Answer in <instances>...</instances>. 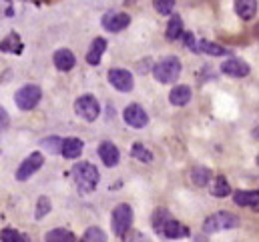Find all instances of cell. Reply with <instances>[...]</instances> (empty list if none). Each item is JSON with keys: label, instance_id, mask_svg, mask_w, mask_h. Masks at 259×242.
Masks as SVG:
<instances>
[{"label": "cell", "instance_id": "obj_1", "mask_svg": "<svg viewBox=\"0 0 259 242\" xmlns=\"http://www.w3.org/2000/svg\"><path fill=\"white\" fill-rule=\"evenodd\" d=\"M72 178H74V184L80 192L89 194L93 192L97 186H99V180H101V174L97 170L95 164L91 162H78L72 166Z\"/></svg>", "mask_w": 259, "mask_h": 242}, {"label": "cell", "instance_id": "obj_2", "mask_svg": "<svg viewBox=\"0 0 259 242\" xmlns=\"http://www.w3.org/2000/svg\"><path fill=\"white\" fill-rule=\"evenodd\" d=\"M153 76L161 84L175 82L181 76V60L177 56H167V58L159 60L153 68Z\"/></svg>", "mask_w": 259, "mask_h": 242}, {"label": "cell", "instance_id": "obj_3", "mask_svg": "<svg viewBox=\"0 0 259 242\" xmlns=\"http://www.w3.org/2000/svg\"><path fill=\"white\" fill-rule=\"evenodd\" d=\"M237 226H239V218L235 214H231V212H217V214H211L209 218H205L203 232L205 234H215V232L237 228Z\"/></svg>", "mask_w": 259, "mask_h": 242}, {"label": "cell", "instance_id": "obj_4", "mask_svg": "<svg viewBox=\"0 0 259 242\" xmlns=\"http://www.w3.org/2000/svg\"><path fill=\"white\" fill-rule=\"evenodd\" d=\"M111 222H113V232L117 236H125L129 232L131 224H133V208L129 204H119L113 210Z\"/></svg>", "mask_w": 259, "mask_h": 242}, {"label": "cell", "instance_id": "obj_5", "mask_svg": "<svg viewBox=\"0 0 259 242\" xmlns=\"http://www.w3.org/2000/svg\"><path fill=\"white\" fill-rule=\"evenodd\" d=\"M40 98H42V92H40V88L34 86V84H26V86H22V88L14 94V102H16V106H18L20 110H32V108L40 102Z\"/></svg>", "mask_w": 259, "mask_h": 242}, {"label": "cell", "instance_id": "obj_6", "mask_svg": "<svg viewBox=\"0 0 259 242\" xmlns=\"http://www.w3.org/2000/svg\"><path fill=\"white\" fill-rule=\"evenodd\" d=\"M74 110H76L78 116H82L87 122L97 120L99 114H101V106H99V102H97V98H95L93 94H82V96H78L76 102H74Z\"/></svg>", "mask_w": 259, "mask_h": 242}, {"label": "cell", "instance_id": "obj_7", "mask_svg": "<svg viewBox=\"0 0 259 242\" xmlns=\"http://www.w3.org/2000/svg\"><path fill=\"white\" fill-rule=\"evenodd\" d=\"M42 164H45V156H42L40 152H32V154L26 156V160H22V164L18 166V170H16V180H20V182L28 180L34 172H38V170L42 168Z\"/></svg>", "mask_w": 259, "mask_h": 242}, {"label": "cell", "instance_id": "obj_8", "mask_svg": "<svg viewBox=\"0 0 259 242\" xmlns=\"http://www.w3.org/2000/svg\"><path fill=\"white\" fill-rule=\"evenodd\" d=\"M109 82L121 90V92H131L133 86H135V80H133V74L125 68H111L109 70Z\"/></svg>", "mask_w": 259, "mask_h": 242}, {"label": "cell", "instance_id": "obj_9", "mask_svg": "<svg viewBox=\"0 0 259 242\" xmlns=\"http://www.w3.org/2000/svg\"><path fill=\"white\" fill-rule=\"evenodd\" d=\"M123 118L125 122L129 124L131 128H145L147 126V122H149V114L145 112V108L143 106H139V104H129L127 108H125V112H123Z\"/></svg>", "mask_w": 259, "mask_h": 242}, {"label": "cell", "instance_id": "obj_10", "mask_svg": "<svg viewBox=\"0 0 259 242\" xmlns=\"http://www.w3.org/2000/svg\"><path fill=\"white\" fill-rule=\"evenodd\" d=\"M131 24V16L125 12H109L105 18H103V26L109 30V32H121L125 30Z\"/></svg>", "mask_w": 259, "mask_h": 242}, {"label": "cell", "instance_id": "obj_11", "mask_svg": "<svg viewBox=\"0 0 259 242\" xmlns=\"http://www.w3.org/2000/svg\"><path fill=\"white\" fill-rule=\"evenodd\" d=\"M99 156H101V160L105 162V166H117V164H119V158H121V152H119V148H117L113 142L105 140V142H101V146H99Z\"/></svg>", "mask_w": 259, "mask_h": 242}, {"label": "cell", "instance_id": "obj_12", "mask_svg": "<svg viewBox=\"0 0 259 242\" xmlns=\"http://www.w3.org/2000/svg\"><path fill=\"white\" fill-rule=\"evenodd\" d=\"M221 72L227 74V76H235V78H241V76H247L249 74V64L239 58H229L221 64Z\"/></svg>", "mask_w": 259, "mask_h": 242}, {"label": "cell", "instance_id": "obj_13", "mask_svg": "<svg viewBox=\"0 0 259 242\" xmlns=\"http://www.w3.org/2000/svg\"><path fill=\"white\" fill-rule=\"evenodd\" d=\"M82 148H84V142H82L80 138H74V136L65 138V140L61 142V154H63L65 158H68V160L78 158L80 152H82Z\"/></svg>", "mask_w": 259, "mask_h": 242}, {"label": "cell", "instance_id": "obj_14", "mask_svg": "<svg viewBox=\"0 0 259 242\" xmlns=\"http://www.w3.org/2000/svg\"><path fill=\"white\" fill-rule=\"evenodd\" d=\"M233 202H235L237 206H247V208L257 210V206H259L257 190H237V192L233 194Z\"/></svg>", "mask_w": 259, "mask_h": 242}, {"label": "cell", "instance_id": "obj_15", "mask_svg": "<svg viewBox=\"0 0 259 242\" xmlns=\"http://www.w3.org/2000/svg\"><path fill=\"white\" fill-rule=\"evenodd\" d=\"M163 236H167V238H183V236H187L189 234V230H187V226H183L181 222H177V220H173V218H169L163 226H161V230H159Z\"/></svg>", "mask_w": 259, "mask_h": 242}, {"label": "cell", "instance_id": "obj_16", "mask_svg": "<svg viewBox=\"0 0 259 242\" xmlns=\"http://www.w3.org/2000/svg\"><path fill=\"white\" fill-rule=\"evenodd\" d=\"M169 100H171L173 106H185V104H189V100H191V88L185 86V84L175 86L171 90V94H169Z\"/></svg>", "mask_w": 259, "mask_h": 242}, {"label": "cell", "instance_id": "obj_17", "mask_svg": "<svg viewBox=\"0 0 259 242\" xmlns=\"http://www.w3.org/2000/svg\"><path fill=\"white\" fill-rule=\"evenodd\" d=\"M55 66L59 68V70H63V72H68L74 64H76V58H74V54L68 50V48H61V50H57L55 52Z\"/></svg>", "mask_w": 259, "mask_h": 242}, {"label": "cell", "instance_id": "obj_18", "mask_svg": "<svg viewBox=\"0 0 259 242\" xmlns=\"http://www.w3.org/2000/svg\"><path fill=\"white\" fill-rule=\"evenodd\" d=\"M105 50H107V40H105V38H95L93 44H91V50H89V54H87V62H89L91 66H97V64L101 62V58H103Z\"/></svg>", "mask_w": 259, "mask_h": 242}, {"label": "cell", "instance_id": "obj_19", "mask_svg": "<svg viewBox=\"0 0 259 242\" xmlns=\"http://www.w3.org/2000/svg\"><path fill=\"white\" fill-rule=\"evenodd\" d=\"M235 12L243 20H251L257 14V0H235Z\"/></svg>", "mask_w": 259, "mask_h": 242}, {"label": "cell", "instance_id": "obj_20", "mask_svg": "<svg viewBox=\"0 0 259 242\" xmlns=\"http://www.w3.org/2000/svg\"><path fill=\"white\" fill-rule=\"evenodd\" d=\"M0 50H2V52H10V54H18V52L22 50V40H20V36H18L16 32L8 34V36L0 42Z\"/></svg>", "mask_w": 259, "mask_h": 242}, {"label": "cell", "instance_id": "obj_21", "mask_svg": "<svg viewBox=\"0 0 259 242\" xmlns=\"http://www.w3.org/2000/svg\"><path fill=\"white\" fill-rule=\"evenodd\" d=\"M45 242H76V236H74L70 230H65V228H55V230L47 232Z\"/></svg>", "mask_w": 259, "mask_h": 242}, {"label": "cell", "instance_id": "obj_22", "mask_svg": "<svg viewBox=\"0 0 259 242\" xmlns=\"http://www.w3.org/2000/svg\"><path fill=\"white\" fill-rule=\"evenodd\" d=\"M191 180L195 186H207L211 180V170L205 168V166H195L191 170Z\"/></svg>", "mask_w": 259, "mask_h": 242}, {"label": "cell", "instance_id": "obj_23", "mask_svg": "<svg viewBox=\"0 0 259 242\" xmlns=\"http://www.w3.org/2000/svg\"><path fill=\"white\" fill-rule=\"evenodd\" d=\"M181 34H183V20H181V16H173L167 24V38L177 40Z\"/></svg>", "mask_w": 259, "mask_h": 242}, {"label": "cell", "instance_id": "obj_24", "mask_svg": "<svg viewBox=\"0 0 259 242\" xmlns=\"http://www.w3.org/2000/svg\"><path fill=\"white\" fill-rule=\"evenodd\" d=\"M199 50L205 52V54H211V56H225L227 54V48H223L217 42H209V40H201Z\"/></svg>", "mask_w": 259, "mask_h": 242}, {"label": "cell", "instance_id": "obj_25", "mask_svg": "<svg viewBox=\"0 0 259 242\" xmlns=\"http://www.w3.org/2000/svg\"><path fill=\"white\" fill-rule=\"evenodd\" d=\"M131 154H133V158H137L139 162H145V164L153 162V152H151L149 148H145L141 142H135V144H133Z\"/></svg>", "mask_w": 259, "mask_h": 242}, {"label": "cell", "instance_id": "obj_26", "mask_svg": "<svg viewBox=\"0 0 259 242\" xmlns=\"http://www.w3.org/2000/svg\"><path fill=\"white\" fill-rule=\"evenodd\" d=\"M231 194V186H229V182L225 176H215V184H213V196H217V198H225V196H229Z\"/></svg>", "mask_w": 259, "mask_h": 242}, {"label": "cell", "instance_id": "obj_27", "mask_svg": "<svg viewBox=\"0 0 259 242\" xmlns=\"http://www.w3.org/2000/svg\"><path fill=\"white\" fill-rule=\"evenodd\" d=\"M0 240L2 242H28V238H26L22 232L14 230V228H4V230L0 232Z\"/></svg>", "mask_w": 259, "mask_h": 242}, {"label": "cell", "instance_id": "obj_28", "mask_svg": "<svg viewBox=\"0 0 259 242\" xmlns=\"http://www.w3.org/2000/svg\"><path fill=\"white\" fill-rule=\"evenodd\" d=\"M82 242H107V234H105L101 228L93 226V228H89V230L84 232Z\"/></svg>", "mask_w": 259, "mask_h": 242}, {"label": "cell", "instance_id": "obj_29", "mask_svg": "<svg viewBox=\"0 0 259 242\" xmlns=\"http://www.w3.org/2000/svg\"><path fill=\"white\" fill-rule=\"evenodd\" d=\"M153 4H155V10H157L159 14H163V16L171 14L173 8H175V0H155Z\"/></svg>", "mask_w": 259, "mask_h": 242}, {"label": "cell", "instance_id": "obj_30", "mask_svg": "<svg viewBox=\"0 0 259 242\" xmlns=\"http://www.w3.org/2000/svg\"><path fill=\"white\" fill-rule=\"evenodd\" d=\"M169 218H171V216H169V212H167L165 208H159V210L155 212V216H153V226H155V230L159 232V230H161V226H163Z\"/></svg>", "mask_w": 259, "mask_h": 242}, {"label": "cell", "instance_id": "obj_31", "mask_svg": "<svg viewBox=\"0 0 259 242\" xmlns=\"http://www.w3.org/2000/svg\"><path fill=\"white\" fill-rule=\"evenodd\" d=\"M38 210H36V218H42L49 210H51V200L47 198V196H40L38 198V206H36Z\"/></svg>", "mask_w": 259, "mask_h": 242}, {"label": "cell", "instance_id": "obj_32", "mask_svg": "<svg viewBox=\"0 0 259 242\" xmlns=\"http://www.w3.org/2000/svg\"><path fill=\"white\" fill-rule=\"evenodd\" d=\"M61 142H63V140H61V138H57V136H53V138H47V140H42V144H45V146H47V148H49L51 152H61V146H59Z\"/></svg>", "mask_w": 259, "mask_h": 242}, {"label": "cell", "instance_id": "obj_33", "mask_svg": "<svg viewBox=\"0 0 259 242\" xmlns=\"http://www.w3.org/2000/svg\"><path fill=\"white\" fill-rule=\"evenodd\" d=\"M8 124H10V116H8V112L0 106V132H2V130H6V128H8Z\"/></svg>", "mask_w": 259, "mask_h": 242}, {"label": "cell", "instance_id": "obj_34", "mask_svg": "<svg viewBox=\"0 0 259 242\" xmlns=\"http://www.w3.org/2000/svg\"><path fill=\"white\" fill-rule=\"evenodd\" d=\"M183 38H185V44H187V48H189V50L199 52V48H197V44H195V38H193V34H191V32H187Z\"/></svg>", "mask_w": 259, "mask_h": 242}, {"label": "cell", "instance_id": "obj_35", "mask_svg": "<svg viewBox=\"0 0 259 242\" xmlns=\"http://www.w3.org/2000/svg\"><path fill=\"white\" fill-rule=\"evenodd\" d=\"M125 242H147V238L141 232H129V236H127Z\"/></svg>", "mask_w": 259, "mask_h": 242}]
</instances>
